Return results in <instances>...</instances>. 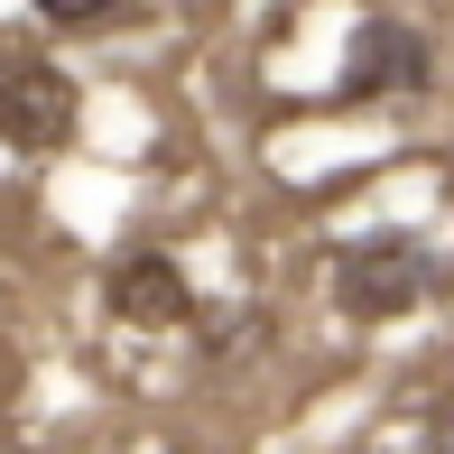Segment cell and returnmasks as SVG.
<instances>
[{"label": "cell", "instance_id": "cell-2", "mask_svg": "<svg viewBox=\"0 0 454 454\" xmlns=\"http://www.w3.org/2000/svg\"><path fill=\"white\" fill-rule=\"evenodd\" d=\"M0 139L10 149L74 139V74L47 66V56H0Z\"/></svg>", "mask_w": 454, "mask_h": 454}, {"label": "cell", "instance_id": "cell-1", "mask_svg": "<svg viewBox=\"0 0 454 454\" xmlns=\"http://www.w3.org/2000/svg\"><path fill=\"white\" fill-rule=\"evenodd\" d=\"M427 287H436V251H427L418 232H362V241L334 251V297H343V316H362V325L408 316Z\"/></svg>", "mask_w": 454, "mask_h": 454}, {"label": "cell", "instance_id": "cell-4", "mask_svg": "<svg viewBox=\"0 0 454 454\" xmlns=\"http://www.w3.org/2000/svg\"><path fill=\"white\" fill-rule=\"evenodd\" d=\"M112 316H130V325H185V316H195V287H185V270L168 251H130L112 270Z\"/></svg>", "mask_w": 454, "mask_h": 454}, {"label": "cell", "instance_id": "cell-5", "mask_svg": "<svg viewBox=\"0 0 454 454\" xmlns=\"http://www.w3.org/2000/svg\"><path fill=\"white\" fill-rule=\"evenodd\" d=\"M121 0H37V19H56V28H93V19H112Z\"/></svg>", "mask_w": 454, "mask_h": 454}, {"label": "cell", "instance_id": "cell-3", "mask_svg": "<svg viewBox=\"0 0 454 454\" xmlns=\"http://www.w3.org/2000/svg\"><path fill=\"white\" fill-rule=\"evenodd\" d=\"M389 93H427V37L408 19H380L371 10L353 28V56H343V84L334 102H389Z\"/></svg>", "mask_w": 454, "mask_h": 454}]
</instances>
